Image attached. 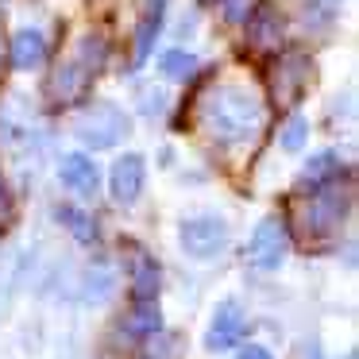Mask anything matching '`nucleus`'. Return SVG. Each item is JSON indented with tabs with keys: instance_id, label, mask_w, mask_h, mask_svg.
Instances as JSON below:
<instances>
[{
	"instance_id": "obj_7",
	"label": "nucleus",
	"mask_w": 359,
	"mask_h": 359,
	"mask_svg": "<svg viewBox=\"0 0 359 359\" xmlns=\"http://www.w3.org/2000/svg\"><path fill=\"white\" fill-rule=\"evenodd\" d=\"M309 70H313L309 58H302V55L278 58V66H274V97L282 104H294L305 93V86H309Z\"/></svg>"
},
{
	"instance_id": "obj_24",
	"label": "nucleus",
	"mask_w": 359,
	"mask_h": 359,
	"mask_svg": "<svg viewBox=\"0 0 359 359\" xmlns=\"http://www.w3.org/2000/svg\"><path fill=\"white\" fill-rule=\"evenodd\" d=\"M240 359H271V351H266L263 344H248V348L240 351Z\"/></svg>"
},
{
	"instance_id": "obj_22",
	"label": "nucleus",
	"mask_w": 359,
	"mask_h": 359,
	"mask_svg": "<svg viewBox=\"0 0 359 359\" xmlns=\"http://www.w3.org/2000/svg\"><path fill=\"white\" fill-rule=\"evenodd\" d=\"M140 109L143 112H147V116H155V112H163V104H166V93H163V89H143V93H140Z\"/></svg>"
},
{
	"instance_id": "obj_23",
	"label": "nucleus",
	"mask_w": 359,
	"mask_h": 359,
	"mask_svg": "<svg viewBox=\"0 0 359 359\" xmlns=\"http://www.w3.org/2000/svg\"><path fill=\"white\" fill-rule=\"evenodd\" d=\"M8 220H12V194L4 186V178H0V224H8Z\"/></svg>"
},
{
	"instance_id": "obj_12",
	"label": "nucleus",
	"mask_w": 359,
	"mask_h": 359,
	"mask_svg": "<svg viewBox=\"0 0 359 359\" xmlns=\"http://www.w3.org/2000/svg\"><path fill=\"white\" fill-rule=\"evenodd\" d=\"M55 220H58V224H62L78 243H93V240H97V220L89 217L86 209H78V205H58V209H55Z\"/></svg>"
},
{
	"instance_id": "obj_5",
	"label": "nucleus",
	"mask_w": 359,
	"mask_h": 359,
	"mask_svg": "<svg viewBox=\"0 0 359 359\" xmlns=\"http://www.w3.org/2000/svg\"><path fill=\"white\" fill-rule=\"evenodd\" d=\"M243 328H248V320H243L240 302H220L217 313H212V320H209L205 348H209V351H228V348H236V340L243 336Z\"/></svg>"
},
{
	"instance_id": "obj_20",
	"label": "nucleus",
	"mask_w": 359,
	"mask_h": 359,
	"mask_svg": "<svg viewBox=\"0 0 359 359\" xmlns=\"http://www.w3.org/2000/svg\"><path fill=\"white\" fill-rule=\"evenodd\" d=\"M340 12V0H305V24L313 27H328Z\"/></svg>"
},
{
	"instance_id": "obj_4",
	"label": "nucleus",
	"mask_w": 359,
	"mask_h": 359,
	"mask_svg": "<svg viewBox=\"0 0 359 359\" xmlns=\"http://www.w3.org/2000/svg\"><path fill=\"white\" fill-rule=\"evenodd\" d=\"M286 251H290L286 224H282L278 217H266V220H259L255 236H251V243H248V255H251V263H255L259 271H274V266H278L282 259H286Z\"/></svg>"
},
{
	"instance_id": "obj_3",
	"label": "nucleus",
	"mask_w": 359,
	"mask_h": 359,
	"mask_svg": "<svg viewBox=\"0 0 359 359\" xmlns=\"http://www.w3.org/2000/svg\"><path fill=\"white\" fill-rule=\"evenodd\" d=\"M228 243V224L220 217H189L182 224V248L194 259H212Z\"/></svg>"
},
{
	"instance_id": "obj_11",
	"label": "nucleus",
	"mask_w": 359,
	"mask_h": 359,
	"mask_svg": "<svg viewBox=\"0 0 359 359\" xmlns=\"http://www.w3.org/2000/svg\"><path fill=\"white\" fill-rule=\"evenodd\" d=\"M128 336H155L163 328V313H158V302H135L132 313L120 320Z\"/></svg>"
},
{
	"instance_id": "obj_6",
	"label": "nucleus",
	"mask_w": 359,
	"mask_h": 359,
	"mask_svg": "<svg viewBox=\"0 0 359 359\" xmlns=\"http://www.w3.org/2000/svg\"><path fill=\"white\" fill-rule=\"evenodd\" d=\"M143 182H147V163H143V155L116 158V166H112V174H109V189L120 205H132L135 197L143 194Z\"/></svg>"
},
{
	"instance_id": "obj_21",
	"label": "nucleus",
	"mask_w": 359,
	"mask_h": 359,
	"mask_svg": "<svg viewBox=\"0 0 359 359\" xmlns=\"http://www.w3.org/2000/svg\"><path fill=\"white\" fill-rule=\"evenodd\" d=\"M224 20L228 24H248L251 20V0H224Z\"/></svg>"
},
{
	"instance_id": "obj_2",
	"label": "nucleus",
	"mask_w": 359,
	"mask_h": 359,
	"mask_svg": "<svg viewBox=\"0 0 359 359\" xmlns=\"http://www.w3.org/2000/svg\"><path fill=\"white\" fill-rule=\"evenodd\" d=\"M132 132V120L116 109V104L101 101V104H89L78 120H74V135H78L86 147L104 151V147H116L124 135Z\"/></svg>"
},
{
	"instance_id": "obj_18",
	"label": "nucleus",
	"mask_w": 359,
	"mask_h": 359,
	"mask_svg": "<svg viewBox=\"0 0 359 359\" xmlns=\"http://www.w3.org/2000/svg\"><path fill=\"white\" fill-rule=\"evenodd\" d=\"M158 70H163V78H170V81H186L189 74L197 70V58L189 55V50L174 47V50H166V55L158 58Z\"/></svg>"
},
{
	"instance_id": "obj_9",
	"label": "nucleus",
	"mask_w": 359,
	"mask_h": 359,
	"mask_svg": "<svg viewBox=\"0 0 359 359\" xmlns=\"http://www.w3.org/2000/svg\"><path fill=\"white\" fill-rule=\"evenodd\" d=\"M89 81H93V74H89L81 62H66V66H58L55 81H50V93H55V101L70 104L89 89Z\"/></svg>"
},
{
	"instance_id": "obj_8",
	"label": "nucleus",
	"mask_w": 359,
	"mask_h": 359,
	"mask_svg": "<svg viewBox=\"0 0 359 359\" xmlns=\"http://www.w3.org/2000/svg\"><path fill=\"white\" fill-rule=\"evenodd\" d=\"M58 178H62V186H70L74 194H97V186H101V170L93 166V158L89 155H66L62 163H58Z\"/></svg>"
},
{
	"instance_id": "obj_19",
	"label": "nucleus",
	"mask_w": 359,
	"mask_h": 359,
	"mask_svg": "<svg viewBox=\"0 0 359 359\" xmlns=\"http://www.w3.org/2000/svg\"><path fill=\"white\" fill-rule=\"evenodd\" d=\"M305 140H309V120H305V116H290L286 124H282L278 143H282L286 151H302Z\"/></svg>"
},
{
	"instance_id": "obj_17",
	"label": "nucleus",
	"mask_w": 359,
	"mask_h": 359,
	"mask_svg": "<svg viewBox=\"0 0 359 359\" xmlns=\"http://www.w3.org/2000/svg\"><path fill=\"white\" fill-rule=\"evenodd\" d=\"M344 217V201H336V194H320L317 201L309 205V224L313 232H328L336 220Z\"/></svg>"
},
{
	"instance_id": "obj_16",
	"label": "nucleus",
	"mask_w": 359,
	"mask_h": 359,
	"mask_svg": "<svg viewBox=\"0 0 359 359\" xmlns=\"http://www.w3.org/2000/svg\"><path fill=\"white\" fill-rule=\"evenodd\" d=\"M340 174V158L332 155V151H320V155H313L309 163H305V174H302V186H309V189H320V186H328V182Z\"/></svg>"
},
{
	"instance_id": "obj_13",
	"label": "nucleus",
	"mask_w": 359,
	"mask_h": 359,
	"mask_svg": "<svg viewBox=\"0 0 359 359\" xmlns=\"http://www.w3.org/2000/svg\"><path fill=\"white\" fill-rule=\"evenodd\" d=\"M155 290H158V263L140 251L132 263V294L135 302H155Z\"/></svg>"
},
{
	"instance_id": "obj_10",
	"label": "nucleus",
	"mask_w": 359,
	"mask_h": 359,
	"mask_svg": "<svg viewBox=\"0 0 359 359\" xmlns=\"http://www.w3.org/2000/svg\"><path fill=\"white\" fill-rule=\"evenodd\" d=\"M43 58H47V39H43V32H35V27L16 32V39H12V66H16V70H35V66H43Z\"/></svg>"
},
{
	"instance_id": "obj_1",
	"label": "nucleus",
	"mask_w": 359,
	"mask_h": 359,
	"mask_svg": "<svg viewBox=\"0 0 359 359\" xmlns=\"http://www.w3.org/2000/svg\"><path fill=\"white\" fill-rule=\"evenodd\" d=\"M205 124H209L212 140L220 143H243L259 132L263 124V104L251 89L243 86H220L205 104Z\"/></svg>"
},
{
	"instance_id": "obj_15",
	"label": "nucleus",
	"mask_w": 359,
	"mask_h": 359,
	"mask_svg": "<svg viewBox=\"0 0 359 359\" xmlns=\"http://www.w3.org/2000/svg\"><path fill=\"white\" fill-rule=\"evenodd\" d=\"M248 32H251V43H255V47L274 50L282 43V16H278V12H271V8H263L255 20H251Z\"/></svg>"
},
{
	"instance_id": "obj_14",
	"label": "nucleus",
	"mask_w": 359,
	"mask_h": 359,
	"mask_svg": "<svg viewBox=\"0 0 359 359\" xmlns=\"http://www.w3.org/2000/svg\"><path fill=\"white\" fill-rule=\"evenodd\" d=\"M158 27H163V0H158L155 8H147V12H143L140 27H135V66H140V62H147L151 47H155Z\"/></svg>"
}]
</instances>
